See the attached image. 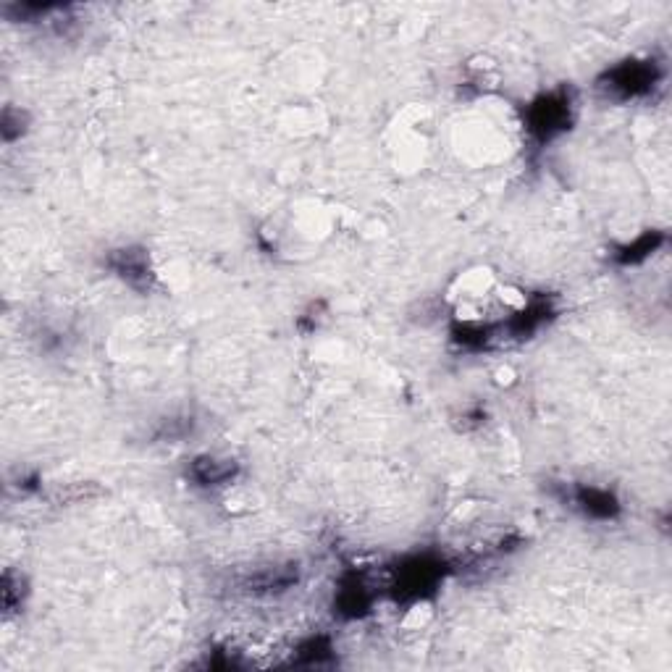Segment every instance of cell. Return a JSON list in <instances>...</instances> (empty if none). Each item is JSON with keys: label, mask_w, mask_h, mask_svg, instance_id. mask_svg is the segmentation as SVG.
Returning <instances> with one entry per match:
<instances>
[{"label": "cell", "mask_w": 672, "mask_h": 672, "mask_svg": "<svg viewBox=\"0 0 672 672\" xmlns=\"http://www.w3.org/2000/svg\"><path fill=\"white\" fill-rule=\"evenodd\" d=\"M578 504H581L588 515H596V518H609V515H615V510H617L615 499L609 497L607 491H599V489L578 491Z\"/></svg>", "instance_id": "6"}, {"label": "cell", "mask_w": 672, "mask_h": 672, "mask_svg": "<svg viewBox=\"0 0 672 672\" xmlns=\"http://www.w3.org/2000/svg\"><path fill=\"white\" fill-rule=\"evenodd\" d=\"M570 111H573V103L567 92L544 95L528 108V129L536 140L549 142L570 126Z\"/></svg>", "instance_id": "2"}, {"label": "cell", "mask_w": 672, "mask_h": 672, "mask_svg": "<svg viewBox=\"0 0 672 672\" xmlns=\"http://www.w3.org/2000/svg\"><path fill=\"white\" fill-rule=\"evenodd\" d=\"M659 74L657 66L649 61H625L620 66H615L612 71L604 74V79L599 82V87L607 92H612L615 98H641L646 92L654 90Z\"/></svg>", "instance_id": "1"}, {"label": "cell", "mask_w": 672, "mask_h": 672, "mask_svg": "<svg viewBox=\"0 0 672 672\" xmlns=\"http://www.w3.org/2000/svg\"><path fill=\"white\" fill-rule=\"evenodd\" d=\"M237 465L231 460H216V457H197L192 462V478L203 486H218L234 478Z\"/></svg>", "instance_id": "5"}, {"label": "cell", "mask_w": 672, "mask_h": 672, "mask_svg": "<svg viewBox=\"0 0 672 672\" xmlns=\"http://www.w3.org/2000/svg\"><path fill=\"white\" fill-rule=\"evenodd\" d=\"M108 266L116 276L129 284L134 289H142V292H150L155 281V273L150 268V260H147L145 250H137V247H126V250H116L108 255Z\"/></svg>", "instance_id": "3"}, {"label": "cell", "mask_w": 672, "mask_h": 672, "mask_svg": "<svg viewBox=\"0 0 672 672\" xmlns=\"http://www.w3.org/2000/svg\"><path fill=\"white\" fill-rule=\"evenodd\" d=\"M297 583V567H268L260 573L250 575L245 588L250 594H279Z\"/></svg>", "instance_id": "4"}]
</instances>
